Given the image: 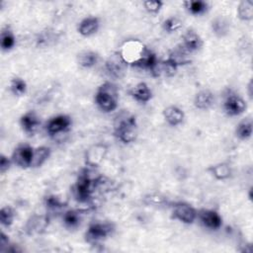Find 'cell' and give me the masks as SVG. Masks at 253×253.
I'll use <instances>...</instances> for the list:
<instances>
[{
    "label": "cell",
    "instance_id": "cell-19",
    "mask_svg": "<svg viewBox=\"0 0 253 253\" xmlns=\"http://www.w3.org/2000/svg\"><path fill=\"white\" fill-rule=\"evenodd\" d=\"M207 170L214 179L219 181L226 180L232 175V168L227 162H219L214 165H211Z\"/></svg>",
    "mask_w": 253,
    "mask_h": 253
},
{
    "label": "cell",
    "instance_id": "cell-11",
    "mask_svg": "<svg viewBox=\"0 0 253 253\" xmlns=\"http://www.w3.org/2000/svg\"><path fill=\"white\" fill-rule=\"evenodd\" d=\"M72 120L68 115H57L50 118L45 124V130L50 135H57L58 133L64 132L70 128Z\"/></svg>",
    "mask_w": 253,
    "mask_h": 253
},
{
    "label": "cell",
    "instance_id": "cell-26",
    "mask_svg": "<svg viewBox=\"0 0 253 253\" xmlns=\"http://www.w3.org/2000/svg\"><path fill=\"white\" fill-rule=\"evenodd\" d=\"M184 6L192 15H195V16L202 15L208 10V3L201 0L185 1Z\"/></svg>",
    "mask_w": 253,
    "mask_h": 253
},
{
    "label": "cell",
    "instance_id": "cell-16",
    "mask_svg": "<svg viewBox=\"0 0 253 253\" xmlns=\"http://www.w3.org/2000/svg\"><path fill=\"white\" fill-rule=\"evenodd\" d=\"M100 28V20L98 17L89 16L84 18L78 25L77 31L83 37H90L98 32Z\"/></svg>",
    "mask_w": 253,
    "mask_h": 253
},
{
    "label": "cell",
    "instance_id": "cell-13",
    "mask_svg": "<svg viewBox=\"0 0 253 253\" xmlns=\"http://www.w3.org/2000/svg\"><path fill=\"white\" fill-rule=\"evenodd\" d=\"M20 126L26 133L32 135L41 126V119L36 112L29 111L21 116Z\"/></svg>",
    "mask_w": 253,
    "mask_h": 253
},
{
    "label": "cell",
    "instance_id": "cell-28",
    "mask_svg": "<svg viewBox=\"0 0 253 253\" xmlns=\"http://www.w3.org/2000/svg\"><path fill=\"white\" fill-rule=\"evenodd\" d=\"M15 219V211L12 207L5 206L0 210V223L4 227H10Z\"/></svg>",
    "mask_w": 253,
    "mask_h": 253
},
{
    "label": "cell",
    "instance_id": "cell-4",
    "mask_svg": "<svg viewBox=\"0 0 253 253\" xmlns=\"http://www.w3.org/2000/svg\"><path fill=\"white\" fill-rule=\"evenodd\" d=\"M148 50L149 48L146 47L140 41L128 40L123 43L119 52L127 65L134 67L144 57Z\"/></svg>",
    "mask_w": 253,
    "mask_h": 253
},
{
    "label": "cell",
    "instance_id": "cell-17",
    "mask_svg": "<svg viewBox=\"0 0 253 253\" xmlns=\"http://www.w3.org/2000/svg\"><path fill=\"white\" fill-rule=\"evenodd\" d=\"M163 117L166 123L171 126H177L184 121L185 114L182 109L177 106H169L164 109Z\"/></svg>",
    "mask_w": 253,
    "mask_h": 253
},
{
    "label": "cell",
    "instance_id": "cell-30",
    "mask_svg": "<svg viewBox=\"0 0 253 253\" xmlns=\"http://www.w3.org/2000/svg\"><path fill=\"white\" fill-rule=\"evenodd\" d=\"M10 91L15 96H23L27 92V83L21 77H14L10 80Z\"/></svg>",
    "mask_w": 253,
    "mask_h": 253
},
{
    "label": "cell",
    "instance_id": "cell-25",
    "mask_svg": "<svg viewBox=\"0 0 253 253\" xmlns=\"http://www.w3.org/2000/svg\"><path fill=\"white\" fill-rule=\"evenodd\" d=\"M237 17L246 22L253 19V2L251 0H243L238 4Z\"/></svg>",
    "mask_w": 253,
    "mask_h": 253
},
{
    "label": "cell",
    "instance_id": "cell-9",
    "mask_svg": "<svg viewBox=\"0 0 253 253\" xmlns=\"http://www.w3.org/2000/svg\"><path fill=\"white\" fill-rule=\"evenodd\" d=\"M34 153V147L28 143H21L15 147L12 152L11 159L13 164L20 168H30L32 164V158Z\"/></svg>",
    "mask_w": 253,
    "mask_h": 253
},
{
    "label": "cell",
    "instance_id": "cell-31",
    "mask_svg": "<svg viewBox=\"0 0 253 253\" xmlns=\"http://www.w3.org/2000/svg\"><path fill=\"white\" fill-rule=\"evenodd\" d=\"M182 26H183L182 21L178 17H175V16L168 17L162 23V28L167 33H174L176 31L180 30L182 28Z\"/></svg>",
    "mask_w": 253,
    "mask_h": 253
},
{
    "label": "cell",
    "instance_id": "cell-35",
    "mask_svg": "<svg viewBox=\"0 0 253 253\" xmlns=\"http://www.w3.org/2000/svg\"><path fill=\"white\" fill-rule=\"evenodd\" d=\"M44 205L49 210H56L64 207V204L56 196H47L44 200Z\"/></svg>",
    "mask_w": 253,
    "mask_h": 253
},
{
    "label": "cell",
    "instance_id": "cell-23",
    "mask_svg": "<svg viewBox=\"0 0 253 253\" xmlns=\"http://www.w3.org/2000/svg\"><path fill=\"white\" fill-rule=\"evenodd\" d=\"M253 131L252 120L250 118L242 120L235 128V135L241 140H246L251 137Z\"/></svg>",
    "mask_w": 253,
    "mask_h": 253
},
{
    "label": "cell",
    "instance_id": "cell-10",
    "mask_svg": "<svg viewBox=\"0 0 253 253\" xmlns=\"http://www.w3.org/2000/svg\"><path fill=\"white\" fill-rule=\"evenodd\" d=\"M127 66V63L124 60L119 51L114 52L112 55H110L105 62L106 72L109 74L110 77L116 79L121 78L125 75Z\"/></svg>",
    "mask_w": 253,
    "mask_h": 253
},
{
    "label": "cell",
    "instance_id": "cell-5",
    "mask_svg": "<svg viewBox=\"0 0 253 253\" xmlns=\"http://www.w3.org/2000/svg\"><path fill=\"white\" fill-rule=\"evenodd\" d=\"M114 231L115 226L111 222H93L88 226L86 230L85 239L88 243L96 244L109 237Z\"/></svg>",
    "mask_w": 253,
    "mask_h": 253
},
{
    "label": "cell",
    "instance_id": "cell-14",
    "mask_svg": "<svg viewBox=\"0 0 253 253\" xmlns=\"http://www.w3.org/2000/svg\"><path fill=\"white\" fill-rule=\"evenodd\" d=\"M181 44L191 53L199 50L203 46L204 42L198 33H196L194 30H188L182 36Z\"/></svg>",
    "mask_w": 253,
    "mask_h": 253
},
{
    "label": "cell",
    "instance_id": "cell-37",
    "mask_svg": "<svg viewBox=\"0 0 253 253\" xmlns=\"http://www.w3.org/2000/svg\"><path fill=\"white\" fill-rule=\"evenodd\" d=\"M0 244H1V248L2 249H3L4 246H8V244H9L8 236H6L3 231L1 232V235H0Z\"/></svg>",
    "mask_w": 253,
    "mask_h": 253
},
{
    "label": "cell",
    "instance_id": "cell-22",
    "mask_svg": "<svg viewBox=\"0 0 253 253\" xmlns=\"http://www.w3.org/2000/svg\"><path fill=\"white\" fill-rule=\"evenodd\" d=\"M99 61V54L93 50H84L78 53L77 63L83 68H91Z\"/></svg>",
    "mask_w": 253,
    "mask_h": 253
},
{
    "label": "cell",
    "instance_id": "cell-34",
    "mask_svg": "<svg viewBox=\"0 0 253 253\" xmlns=\"http://www.w3.org/2000/svg\"><path fill=\"white\" fill-rule=\"evenodd\" d=\"M144 9L150 14H157L162 9L163 2L160 0H146L143 2Z\"/></svg>",
    "mask_w": 253,
    "mask_h": 253
},
{
    "label": "cell",
    "instance_id": "cell-6",
    "mask_svg": "<svg viewBox=\"0 0 253 253\" xmlns=\"http://www.w3.org/2000/svg\"><path fill=\"white\" fill-rule=\"evenodd\" d=\"M198 211L186 202H176L172 206V217L185 224H192L197 219Z\"/></svg>",
    "mask_w": 253,
    "mask_h": 253
},
{
    "label": "cell",
    "instance_id": "cell-36",
    "mask_svg": "<svg viewBox=\"0 0 253 253\" xmlns=\"http://www.w3.org/2000/svg\"><path fill=\"white\" fill-rule=\"evenodd\" d=\"M12 164H13V162H12L11 157H8L4 154L0 155V172H1V174L6 173L10 169Z\"/></svg>",
    "mask_w": 253,
    "mask_h": 253
},
{
    "label": "cell",
    "instance_id": "cell-8",
    "mask_svg": "<svg viewBox=\"0 0 253 253\" xmlns=\"http://www.w3.org/2000/svg\"><path fill=\"white\" fill-rule=\"evenodd\" d=\"M222 108L226 115L229 117H235L243 114L247 108V105L242 97L229 91L228 94L224 96Z\"/></svg>",
    "mask_w": 253,
    "mask_h": 253
},
{
    "label": "cell",
    "instance_id": "cell-7",
    "mask_svg": "<svg viewBox=\"0 0 253 253\" xmlns=\"http://www.w3.org/2000/svg\"><path fill=\"white\" fill-rule=\"evenodd\" d=\"M108 153V145L105 143H95L91 145L84 154V161L86 167L95 169L99 167L104 161Z\"/></svg>",
    "mask_w": 253,
    "mask_h": 253
},
{
    "label": "cell",
    "instance_id": "cell-29",
    "mask_svg": "<svg viewBox=\"0 0 253 253\" xmlns=\"http://www.w3.org/2000/svg\"><path fill=\"white\" fill-rule=\"evenodd\" d=\"M143 203L151 207H162V206H165L168 203V201H167V198L161 194L151 193L144 196Z\"/></svg>",
    "mask_w": 253,
    "mask_h": 253
},
{
    "label": "cell",
    "instance_id": "cell-2",
    "mask_svg": "<svg viewBox=\"0 0 253 253\" xmlns=\"http://www.w3.org/2000/svg\"><path fill=\"white\" fill-rule=\"evenodd\" d=\"M91 170L92 168L89 167L83 169L74 185L73 193L76 200L80 203H87L90 200L94 190L99 187L103 178L101 176H91Z\"/></svg>",
    "mask_w": 253,
    "mask_h": 253
},
{
    "label": "cell",
    "instance_id": "cell-12",
    "mask_svg": "<svg viewBox=\"0 0 253 253\" xmlns=\"http://www.w3.org/2000/svg\"><path fill=\"white\" fill-rule=\"evenodd\" d=\"M197 218L206 228L211 230H217L222 225V217L216 211L213 210L202 209L198 211Z\"/></svg>",
    "mask_w": 253,
    "mask_h": 253
},
{
    "label": "cell",
    "instance_id": "cell-20",
    "mask_svg": "<svg viewBox=\"0 0 253 253\" xmlns=\"http://www.w3.org/2000/svg\"><path fill=\"white\" fill-rule=\"evenodd\" d=\"M167 58L172 60L178 67L191 63L190 52L183 47L182 44L177 45L173 50H171Z\"/></svg>",
    "mask_w": 253,
    "mask_h": 253
},
{
    "label": "cell",
    "instance_id": "cell-21",
    "mask_svg": "<svg viewBox=\"0 0 253 253\" xmlns=\"http://www.w3.org/2000/svg\"><path fill=\"white\" fill-rule=\"evenodd\" d=\"M51 149L48 146L42 145L34 148L33 158H32V168H39L44 164V162L50 157Z\"/></svg>",
    "mask_w": 253,
    "mask_h": 253
},
{
    "label": "cell",
    "instance_id": "cell-15",
    "mask_svg": "<svg viewBox=\"0 0 253 253\" xmlns=\"http://www.w3.org/2000/svg\"><path fill=\"white\" fill-rule=\"evenodd\" d=\"M128 95L139 103H147L152 98V91L145 82H139L128 90Z\"/></svg>",
    "mask_w": 253,
    "mask_h": 253
},
{
    "label": "cell",
    "instance_id": "cell-24",
    "mask_svg": "<svg viewBox=\"0 0 253 253\" xmlns=\"http://www.w3.org/2000/svg\"><path fill=\"white\" fill-rule=\"evenodd\" d=\"M16 44V38L14 33L8 28H3L0 36V45L2 50L8 51L12 49Z\"/></svg>",
    "mask_w": 253,
    "mask_h": 253
},
{
    "label": "cell",
    "instance_id": "cell-33",
    "mask_svg": "<svg viewBox=\"0 0 253 253\" xmlns=\"http://www.w3.org/2000/svg\"><path fill=\"white\" fill-rule=\"evenodd\" d=\"M178 66L169 58L160 60V72L167 77L174 76L178 71Z\"/></svg>",
    "mask_w": 253,
    "mask_h": 253
},
{
    "label": "cell",
    "instance_id": "cell-1",
    "mask_svg": "<svg viewBox=\"0 0 253 253\" xmlns=\"http://www.w3.org/2000/svg\"><path fill=\"white\" fill-rule=\"evenodd\" d=\"M113 134L125 144L133 142L137 136V123L135 117L126 111L118 114L114 121Z\"/></svg>",
    "mask_w": 253,
    "mask_h": 253
},
{
    "label": "cell",
    "instance_id": "cell-27",
    "mask_svg": "<svg viewBox=\"0 0 253 253\" xmlns=\"http://www.w3.org/2000/svg\"><path fill=\"white\" fill-rule=\"evenodd\" d=\"M62 220H63V223L66 227L75 228L80 224V220H81L80 213H79L78 211H75V210L66 211L63 213Z\"/></svg>",
    "mask_w": 253,
    "mask_h": 253
},
{
    "label": "cell",
    "instance_id": "cell-3",
    "mask_svg": "<svg viewBox=\"0 0 253 253\" xmlns=\"http://www.w3.org/2000/svg\"><path fill=\"white\" fill-rule=\"evenodd\" d=\"M95 103L104 113L114 112L118 108L119 90L112 82H104L95 93Z\"/></svg>",
    "mask_w": 253,
    "mask_h": 253
},
{
    "label": "cell",
    "instance_id": "cell-18",
    "mask_svg": "<svg viewBox=\"0 0 253 253\" xmlns=\"http://www.w3.org/2000/svg\"><path fill=\"white\" fill-rule=\"evenodd\" d=\"M214 103V95L211 91L205 89L199 91L194 98V106L199 110H208Z\"/></svg>",
    "mask_w": 253,
    "mask_h": 253
},
{
    "label": "cell",
    "instance_id": "cell-32",
    "mask_svg": "<svg viewBox=\"0 0 253 253\" xmlns=\"http://www.w3.org/2000/svg\"><path fill=\"white\" fill-rule=\"evenodd\" d=\"M228 23L221 18H217L214 21H212L211 29L212 33L216 35L217 37H223L228 33Z\"/></svg>",
    "mask_w": 253,
    "mask_h": 253
}]
</instances>
